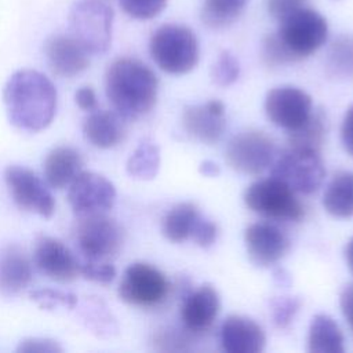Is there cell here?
Instances as JSON below:
<instances>
[{"instance_id": "1", "label": "cell", "mask_w": 353, "mask_h": 353, "mask_svg": "<svg viewBox=\"0 0 353 353\" xmlns=\"http://www.w3.org/2000/svg\"><path fill=\"white\" fill-rule=\"evenodd\" d=\"M10 121L26 131H40L51 124L57 110L52 81L33 69L15 72L3 90Z\"/></svg>"}, {"instance_id": "2", "label": "cell", "mask_w": 353, "mask_h": 353, "mask_svg": "<svg viewBox=\"0 0 353 353\" xmlns=\"http://www.w3.org/2000/svg\"><path fill=\"white\" fill-rule=\"evenodd\" d=\"M105 90L113 109L125 120H134L154 106L159 81L148 65L139 59L123 57L109 65Z\"/></svg>"}, {"instance_id": "3", "label": "cell", "mask_w": 353, "mask_h": 353, "mask_svg": "<svg viewBox=\"0 0 353 353\" xmlns=\"http://www.w3.org/2000/svg\"><path fill=\"white\" fill-rule=\"evenodd\" d=\"M150 55L156 65L170 74L189 73L199 62L194 33L183 25H161L150 39Z\"/></svg>"}, {"instance_id": "4", "label": "cell", "mask_w": 353, "mask_h": 353, "mask_svg": "<svg viewBox=\"0 0 353 353\" xmlns=\"http://www.w3.org/2000/svg\"><path fill=\"white\" fill-rule=\"evenodd\" d=\"M270 175L283 181L295 193L312 194L323 183L325 168L319 150L288 146L273 157Z\"/></svg>"}, {"instance_id": "5", "label": "cell", "mask_w": 353, "mask_h": 353, "mask_svg": "<svg viewBox=\"0 0 353 353\" xmlns=\"http://www.w3.org/2000/svg\"><path fill=\"white\" fill-rule=\"evenodd\" d=\"M276 36L296 62L312 55L325 43L328 25L321 14L303 7L280 19Z\"/></svg>"}, {"instance_id": "6", "label": "cell", "mask_w": 353, "mask_h": 353, "mask_svg": "<svg viewBox=\"0 0 353 353\" xmlns=\"http://www.w3.org/2000/svg\"><path fill=\"white\" fill-rule=\"evenodd\" d=\"M113 10L98 0L77 1L69 14L70 36L88 52L103 54L112 41Z\"/></svg>"}, {"instance_id": "7", "label": "cell", "mask_w": 353, "mask_h": 353, "mask_svg": "<svg viewBox=\"0 0 353 353\" xmlns=\"http://www.w3.org/2000/svg\"><path fill=\"white\" fill-rule=\"evenodd\" d=\"M74 241L85 261L110 262L123 245V230L106 212L83 215L74 229Z\"/></svg>"}, {"instance_id": "8", "label": "cell", "mask_w": 353, "mask_h": 353, "mask_svg": "<svg viewBox=\"0 0 353 353\" xmlns=\"http://www.w3.org/2000/svg\"><path fill=\"white\" fill-rule=\"evenodd\" d=\"M244 203L251 211L273 219L299 221L305 214L295 192L274 176L252 182L244 192Z\"/></svg>"}, {"instance_id": "9", "label": "cell", "mask_w": 353, "mask_h": 353, "mask_svg": "<svg viewBox=\"0 0 353 353\" xmlns=\"http://www.w3.org/2000/svg\"><path fill=\"white\" fill-rule=\"evenodd\" d=\"M170 284L163 272L149 263L135 262L123 273L119 284V296L128 305L152 307L165 299Z\"/></svg>"}, {"instance_id": "10", "label": "cell", "mask_w": 353, "mask_h": 353, "mask_svg": "<svg viewBox=\"0 0 353 353\" xmlns=\"http://www.w3.org/2000/svg\"><path fill=\"white\" fill-rule=\"evenodd\" d=\"M274 145L262 131L248 130L236 134L228 143L225 160L230 168L245 175H259L269 168Z\"/></svg>"}, {"instance_id": "11", "label": "cell", "mask_w": 353, "mask_h": 353, "mask_svg": "<svg viewBox=\"0 0 353 353\" xmlns=\"http://www.w3.org/2000/svg\"><path fill=\"white\" fill-rule=\"evenodd\" d=\"M4 179L15 204L25 211L50 218L55 211V200L44 181L23 165H10Z\"/></svg>"}, {"instance_id": "12", "label": "cell", "mask_w": 353, "mask_h": 353, "mask_svg": "<svg viewBox=\"0 0 353 353\" xmlns=\"http://www.w3.org/2000/svg\"><path fill=\"white\" fill-rule=\"evenodd\" d=\"M265 112L274 125L290 132L306 123L313 112V102L303 90L281 85L272 88L266 94Z\"/></svg>"}, {"instance_id": "13", "label": "cell", "mask_w": 353, "mask_h": 353, "mask_svg": "<svg viewBox=\"0 0 353 353\" xmlns=\"http://www.w3.org/2000/svg\"><path fill=\"white\" fill-rule=\"evenodd\" d=\"M68 200L79 216L109 211L116 200L113 183L103 175L81 171L69 185Z\"/></svg>"}, {"instance_id": "14", "label": "cell", "mask_w": 353, "mask_h": 353, "mask_svg": "<svg viewBox=\"0 0 353 353\" xmlns=\"http://www.w3.org/2000/svg\"><path fill=\"white\" fill-rule=\"evenodd\" d=\"M244 244L250 261L259 268L277 263L290 248L287 234L269 222L250 225L244 232Z\"/></svg>"}, {"instance_id": "15", "label": "cell", "mask_w": 353, "mask_h": 353, "mask_svg": "<svg viewBox=\"0 0 353 353\" xmlns=\"http://www.w3.org/2000/svg\"><path fill=\"white\" fill-rule=\"evenodd\" d=\"M33 262L44 276L58 283H70L80 274V262L74 254L54 237L41 236L36 240Z\"/></svg>"}, {"instance_id": "16", "label": "cell", "mask_w": 353, "mask_h": 353, "mask_svg": "<svg viewBox=\"0 0 353 353\" xmlns=\"http://www.w3.org/2000/svg\"><path fill=\"white\" fill-rule=\"evenodd\" d=\"M182 125L190 137L203 143L218 142L226 127L223 102L211 99L201 105L186 106L182 112Z\"/></svg>"}, {"instance_id": "17", "label": "cell", "mask_w": 353, "mask_h": 353, "mask_svg": "<svg viewBox=\"0 0 353 353\" xmlns=\"http://www.w3.org/2000/svg\"><path fill=\"white\" fill-rule=\"evenodd\" d=\"M219 307L221 302L216 290L210 284L200 285L183 299L181 306L183 327L193 334L207 331L216 319Z\"/></svg>"}, {"instance_id": "18", "label": "cell", "mask_w": 353, "mask_h": 353, "mask_svg": "<svg viewBox=\"0 0 353 353\" xmlns=\"http://www.w3.org/2000/svg\"><path fill=\"white\" fill-rule=\"evenodd\" d=\"M44 52L50 69L61 77H74L90 65L88 52L72 36L50 37L46 41Z\"/></svg>"}, {"instance_id": "19", "label": "cell", "mask_w": 353, "mask_h": 353, "mask_svg": "<svg viewBox=\"0 0 353 353\" xmlns=\"http://www.w3.org/2000/svg\"><path fill=\"white\" fill-rule=\"evenodd\" d=\"M265 332L252 319L229 316L221 325V346L228 353H258L265 347Z\"/></svg>"}, {"instance_id": "20", "label": "cell", "mask_w": 353, "mask_h": 353, "mask_svg": "<svg viewBox=\"0 0 353 353\" xmlns=\"http://www.w3.org/2000/svg\"><path fill=\"white\" fill-rule=\"evenodd\" d=\"M125 119L116 110H91L83 123L85 139L95 148L109 149L125 137Z\"/></svg>"}, {"instance_id": "21", "label": "cell", "mask_w": 353, "mask_h": 353, "mask_svg": "<svg viewBox=\"0 0 353 353\" xmlns=\"http://www.w3.org/2000/svg\"><path fill=\"white\" fill-rule=\"evenodd\" d=\"M32 280V263L22 248L8 245L0 252V292L15 295Z\"/></svg>"}, {"instance_id": "22", "label": "cell", "mask_w": 353, "mask_h": 353, "mask_svg": "<svg viewBox=\"0 0 353 353\" xmlns=\"http://www.w3.org/2000/svg\"><path fill=\"white\" fill-rule=\"evenodd\" d=\"M81 154L72 146L54 148L44 160V178L54 189H63L83 171Z\"/></svg>"}, {"instance_id": "23", "label": "cell", "mask_w": 353, "mask_h": 353, "mask_svg": "<svg viewBox=\"0 0 353 353\" xmlns=\"http://www.w3.org/2000/svg\"><path fill=\"white\" fill-rule=\"evenodd\" d=\"M307 350L312 353H342L343 335L335 320L327 314H316L309 327Z\"/></svg>"}, {"instance_id": "24", "label": "cell", "mask_w": 353, "mask_h": 353, "mask_svg": "<svg viewBox=\"0 0 353 353\" xmlns=\"http://www.w3.org/2000/svg\"><path fill=\"white\" fill-rule=\"evenodd\" d=\"M323 205L335 218L353 215V172L341 171L332 176L325 188Z\"/></svg>"}, {"instance_id": "25", "label": "cell", "mask_w": 353, "mask_h": 353, "mask_svg": "<svg viewBox=\"0 0 353 353\" xmlns=\"http://www.w3.org/2000/svg\"><path fill=\"white\" fill-rule=\"evenodd\" d=\"M199 216L200 212L193 203L185 201L174 205L163 219L161 230L164 237L172 243H182L186 239H190Z\"/></svg>"}, {"instance_id": "26", "label": "cell", "mask_w": 353, "mask_h": 353, "mask_svg": "<svg viewBox=\"0 0 353 353\" xmlns=\"http://www.w3.org/2000/svg\"><path fill=\"white\" fill-rule=\"evenodd\" d=\"M327 125L328 120L325 112L321 108L313 109L310 117L306 120L305 124L288 132L290 146L306 148L320 152L327 134Z\"/></svg>"}, {"instance_id": "27", "label": "cell", "mask_w": 353, "mask_h": 353, "mask_svg": "<svg viewBox=\"0 0 353 353\" xmlns=\"http://www.w3.org/2000/svg\"><path fill=\"white\" fill-rule=\"evenodd\" d=\"M160 168V152L157 145L145 138L139 142L127 161V172L141 181L153 179Z\"/></svg>"}, {"instance_id": "28", "label": "cell", "mask_w": 353, "mask_h": 353, "mask_svg": "<svg viewBox=\"0 0 353 353\" xmlns=\"http://www.w3.org/2000/svg\"><path fill=\"white\" fill-rule=\"evenodd\" d=\"M248 0H204L201 8V21L208 28L221 29L233 23Z\"/></svg>"}, {"instance_id": "29", "label": "cell", "mask_w": 353, "mask_h": 353, "mask_svg": "<svg viewBox=\"0 0 353 353\" xmlns=\"http://www.w3.org/2000/svg\"><path fill=\"white\" fill-rule=\"evenodd\" d=\"M325 66L331 76L353 80V36L343 34L332 41L327 54Z\"/></svg>"}, {"instance_id": "30", "label": "cell", "mask_w": 353, "mask_h": 353, "mask_svg": "<svg viewBox=\"0 0 353 353\" xmlns=\"http://www.w3.org/2000/svg\"><path fill=\"white\" fill-rule=\"evenodd\" d=\"M83 319L87 323V327L99 336L112 335V332L116 331L114 321L101 301H87L83 306Z\"/></svg>"}, {"instance_id": "31", "label": "cell", "mask_w": 353, "mask_h": 353, "mask_svg": "<svg viewBox=\"0 0 353 353\" xmlns=\"http://www.w3.org/2000/svg\"><path fill=\"white\" fill-rule=\"evenodd\" d=\"M240 74V65L237 58L228 50L219 52L216 61L211 68V80L219 87L233 84Z\"/></svg>"}, {"instance_id": "32", "label": "cell", "mask_w": 353, "mask_h": 353, "mask_svg": "<svg viewBox=\"0 0 353 353\" xmlns=\"http://www.w3.org/2000/svg\"><path fill=\"white\" fill-rule=\"evenodd\" d=\"M30 299L36 302L41 309H55V307H68L73 309L77 305V296L72 292L52 290V288H41L34 290L29 294Z\"/></svg>"}, {"instance_id": "33", "label": "cell", "mask_w": 353, "mask_h": 353, "mask_svg": "<svg viewBox=\"0 0 353 353\" xmlns=\"http://www.w3.org/2000/svg\"><path fill=\"white\" fill-rule=\"evenodd\" d=\"M301 301L296 296H277L270 302L272 319L276 327L285 328L299 310Z\"/></svg>"}, {"instance_id": "34", "label": "cell", "mask_w": 353, "mask_h": 353, "mask_svg": "<svg viewBox=\"0 0 353 353\" xmlns=\"http://www.w3.org/2000/svg\"><path fill=\"white\" fill-rule=\"evenodd\" d=\"M123 11L135 19H152L167 6V0H119Z\"/></svg>"}, {"instance_id": "35", "label": "cell", "mask_w": 353, "mask_h": 353, "mask_svg": "<svg viewBox=\"0 0 353 353\" xmlns=\"http://www.w3.org/2000/svg\"><path fill=\"white\" fill-rule=\"evenodd\" d=\"M262 58L268 66H280L294 62L287 50L283 47L276 33L268 34L262 44Z\"/></svg>"}, {"instance_id": "36", "label": "cell", "mask_w": 353, "mask_h": 353, "mask_svg": "<svg viewBox=\"0 0 353 353\" xmlns=\"http://www.w3.org/2000/svg\"><path fill=\"white\" fill-rule=\"evenodd\" d=\"M80 274L94 283L109 284L116 277V269L110 262H91L80 263Z\"/></svg>"}, {"instance_id": "37", "label": "cell", "mask_w": 353, "mask_h": 353, "mask_svg": "<svg viewBox=\"0 0 353 353\" xmlns=\"http://www.w3.org/2000/svg\"><path fill=\"white\" fill-rule=\"evenodd\" d=\"M216 236H218V228L214 222H211L210 219L204 218V216H199L194 226H193V230H192V234H190V239L200 247L203 248H207L210 245H212L216 240Z\"/></svg>"}, {"instance_id": "38", "label": "cell", "mask_w": 353, "mask_h": 353, "mask_svg": "<svg viewBox=\"0 0 353 353\" xmlns=\"http://www.w3.org/2000/svg\"><path fill=\"white\" fill-rule=\"evenodd\" d=\"M17 352L22 353H59L62 347L58 342L46 338H29L21 341Z\"/></svg>"}, {"instance_id": "39", "label": "cell", "mask_w": 353, "mask_h": 353, "mask_svg": "<svg viewBox=\"0 0 353 353\" xmlns=\"http://www.w3.org/2000/svg\"><path fill=\"white\" fill-rule=\"evenodd\" d=\"M306 6L307 0H266L268 12L279 21Z\"/></svg>"}, {"instance_id": "40", "label": "cell", "mask_w": 353, "mask_h": 353, "mask_svg": "<svg viewBox=\"0 0 353 353\" xmlns=\"http://www.w3.org/2000/svg\"><path fill=\"white\" fill-rule=\"evenodd\" d=\"M341 141L345 150L353 156V105L346 110L341 125Z\"/></svg>"}, {"instance_id": "41", "label": "cell", "mask_w": 353, "mask_h": 353, "mask_svg": "<svg viewBox=\"0 0 353 353\" xmlns=\"http://www.w3.org/2000/svg\"><path fill=\"white\" fill-rule=\"evenodd\" d=\"M74 101L80 109L87 112L97 108V94L92 87H80L74 94Z\"/></svg>"}, {"instance_id": "42", "label": "cell", "mask_w": 353, "mask_h": 353, "mask_svg": "<svg viewBox=\"0 0 353 353\" xmlns=\"http://www.w3.org/2000/svg\"><path fill=\"white\" fill-rule=\"evenodd\" d=\"M339 306L343 317L353 331V284H349L342 290L339 296Z\"/></svg>"}, {"instance_id": "43", "label": "cell", "mask_w": 353, "mask_h": 353, "mask_svg": "<svg viewBox=\"0 0 353 353\" xmlns=\"http://www.w3.org/2000/svg\"><path fill=\"white\" fill-rule=\"evenodd\" d=\"M219 171H221L219 165L212 160H204L199 165V172L204 176H210V178L216 176L219 174Z\"/></svg>"}, {"instance_id": "44", "label": "cell", "mask_w": 353, "mask_h": 353, "mask_svg": "<svg viewBox=\"0 0 353 353\" xmlns=\"http://www.w3.org/2000/svg\"><path fill=\"white\" fill-rule=\"evenodd\" d=\"M274 280L279 285H285V287L290 285V281H291L288 273H285L283 269H277L274 272Z\"/></svg>"}, {"instance_id": "45", "label": "cell", "mask_w": 353, "mask_h": 353, "mask_svg": "<svg viewBox=\"0 0 353 353\" xmlns=\"http://www.w3.org/2000/svg\"><path fill=\"white\" fill-rule=\"evenodd\" d=\"M345 259H346V263H347L349 269L353 273V237L347 241V244L345 247Z\"/></svg>"}]
</instances>
